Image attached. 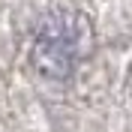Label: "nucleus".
<instances>
[{
	"mask_svg": "<svg viewBox=\"0 0 132 132\" xmlns=\"http://www.w3.org/2000/svg\"><path fill=\"white\" fill-rule=\"evenodd\" d=\"M93 45L90 18L72 6H60L45 15L36 39H33L30 60L36 72L45 78H69L75 66L87 57Z\"/></svg>",
	"mask_w": 132,
	"mask_h": 132,
	"instance_id": "obj_1",
	"label": "nucleus"
}]
</instances>
